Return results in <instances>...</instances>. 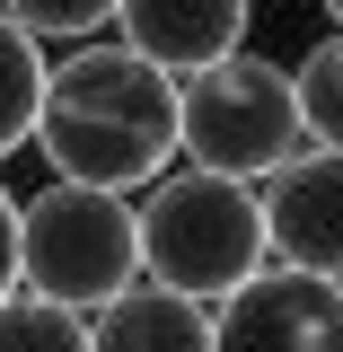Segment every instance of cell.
I'll return each mask as SVG.
<instances>
[{
  "label": "cell",
  "mask_w": 343,
  "mask_h": 352,
  "mask_svg": "<svg viewBox=\"0 0 343 352\" xmlns=\"http://www.w3.org/2000/svg\"><path fill=\"white\" fill-rule=\"evenodd\" d=\"M212 352H343V282L264 264L212 308Z\"/></svg>",
  "instance_id": "cell-5"
},
{
  "label": "cell",
  "mask_w": 343,
  "mask_h": 352,
  "mask_svg": "<svg viewBox=\"0 0 343 352\" xmlns=\"http://www.w3.org/2000/svg\"><path fill=\"white\" fill-rule=\"evenodd\" d=\"M326 18H335V36H343V0H326Z\"/></svg>",
  "instance_id": "cell-14"
},
{
  "label": "cell",
  "mask_w": 343,
  "mask_h": 352,
  "mask_svg": "<svg viewBox=\"0 0 343 352\" xmlns=\"http://www.w3.org/2000/svg\"><path fill=\"white\" fill-rule=\"evenodd\" d=\"M0 18L27 27L36 44H97V27H115V0H0Z\"/></svg>",
  "instance_id": "cell-12"
},
{
  "label": "cell",
  "mask_w": 343,
  "mask_h": 352,
  "mask_svg": "<svg viewBox=\"0 0 343 352\" xmlns=\"http://www.w3.org/2000/svg\"><path fill=\"white\" fill-rule=\"evenodd\" d=\"M132 220H141V273L194 308H220L229 291H247L273 264L256 185H229V176H203V168H168L132 203Z\"/></svg>",
  "instance_id": "cell-2"
},
{
  "label": "cell",
  "mask_w": 343,
  "mask_h": 352,
  "mask_svg": "<svg viewBox=\"0 0 343 352\" xmlns=\"http://www.w3.org/2000/svg\"><path fill=\"white\" fill-rule=\"evenodd\" d=\"M132 282H141V220H132L124 194L53 176V185H36L18 203V291L97 317Z\"/></svg>",
  "instance_id": "cell-3"
},
{
  "label": "cell",
  "mask_w": 343,
  "mask_h": 352,
  "mask_svg": "<svg viewBox=\"0 0 343 352\" xmlns=\"http://www.w3.org/2000/svg\"><path fill=\"white\" fill-rule=\"evenodd\" d=\"M36 150L62 185H97V194L141 185L150 194L176 168V80L124 44H71L44 71Z\"/></svg>",
  "instance_id": "cell-1"
},
{
  "label": "cell",
  "mask_w": 343,
  "mask_h": 352,
  "mask_svg": "<svg viewBox=\"0 0 343 352\" xmlns=\"http://www.w3.org/2000/svg\"><path fill=\"white\" fill-rule=\"evenodd\" d=\"M256 212H264V256L273 264L317 273V282H343V150L282 159L264 176Z\"/></svg>",
  "instance_id": "cell-6"
},
{
  "label": "cell",
  "mask_w": 343,
  "mask_h": 352,
  "mask_svg": "<svg viewBox=\"0 0 343 352\" xmlns=\"http://www.w3.org/2000/svg\"><path fill=\"white\" fill-rule=\"evenodd\" d=\"M0 352H88V317L36 300V291H9L0 300Z\"/></svg>",
  "instance_id": "cell-11"
},
{
  "label": "cell",
  "mask_w": 343,
  "mask_h": 352,
  "mask_svg": "<svg viewBox=\"0 0 343 352\" xmlns=\"http://www.w3.org/2000/svg\"><path fill=\"white\" fill-rule=\"evenodd\" d=\"M247 18H256L247 0H115V44L168 80H194L229 53H247Z\"/></svg>",
  "instance_id": "cell-7"
},
{
  "label": "cell",
  "mask_w": 343,
  "mask_h": 352,
  "mask_svg": "<svg viewBox=\"0 0 343 352\" xmlns=\"http://www.w3.org/2000/svg\"><path fill=\"white\" fill-rule=\"evenodd\" d=\"M18 291V194L0 185V300Z\"/></svg>",
  "instance_id": "cell-13"
},
{
  "label": "cell",
  "mask_w": 343,
  "mask_h": 352,
  "mask_svg": "<svg viewBox=\"0 0 343 352\" xmlns=\"http://www.w3.org/2000/svg\"><path fill=\"white\" fill-rule=\"evenodd\" d=\"M291 97H300L308 150H343V36H317L291 62Z\"/></svg>",
  "instance_id": "cell-10"
},
{
  "label": "cell",
  "mask_w": 343,
  "mask_h": 352,
  "mask_svg": "<svg viewBox=\"0 0 343 352\" xmlns=\"http://www.w3.org/2000/svg\"><path fill=\"white\" fill-rule=\"evenodd\" d=\"M176 150H185V168H203V176L264 185L282 159L308 150L291 71L264 62V53H229L212 71L176 80Z\"/></svg>",
  "instance_id": "cell-4"
},
{
  "label": "cell",
  "mask_w": 343,
  "mask_h": 352,
  "mask_svg": "<svg viewBox=\"0 0 343 352\" xmlns=\"http://www.w3.org/2000/svg\"><path fill=\"white\" fill-rule=\"evenodd\" d=\"M36 106H44V44L0 18V159L36 141Z\"/></svg>",
  "instance_id": "cell-9"
},
{
  "label": "cell",
  "mask_w": 343,
  "mask_h": 352,
  "mask_svg": "<svg viewBox=\"0 0 343 352\" xmlns=\"http://www.w3.org/2000/svg\"><path fill=\"white\" fill-rule=\"evenodd\" d=\"M88 352H212V308L176 300L159 282H132L124 300L88 317Z\"/></svg>",
  "instance_id": "cell-8"
}]
</instances>
